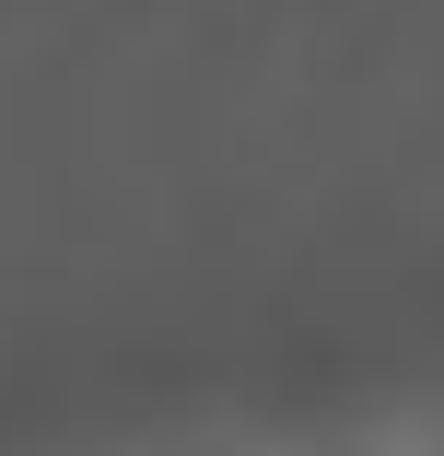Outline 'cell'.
<instances>
[{
  "label": "cell",
  "instance_id": "cell-3",
  "mask_svg": "<svg viewBox=\"0 0 444 456\" xmlns=\"http://www.w3.org/2000/svg\"><path fill=\"white\" fill-rule=\"evenodd\" d=\"M175 456H246V444H175Z\"/></svg>",
  "mask_w": 444,
  "mask_h": 456
},
{
  "label": "cell",
  "instance_id": "cell-1",
  "mask_svg": "<svg viewBox=\"0 0 444 456\" xmlns=\"http://www.w3.org/2000/svg\"><path fill=\"white\" fill-rule=\"evenodd\" d=\"M398 456H444V421H421V444H398Z\"/></svg>",
  "mask_w": 444,
  "mask_h": 456
},
{
  "label": "cell",
  "instance_id": "cell-2",
  "mask_svg": "<svg viewBox=\"0 0 444 456\" xmlns=\"http://www.w3.org/2000/svg\"><path fill=\"white\" fill-rule=\"evenodd\" d=\"M327 456H398V444H327Z\"/></svg>",
  "mask_w": 444,
  "mask_h": 456
}]
</instances>
